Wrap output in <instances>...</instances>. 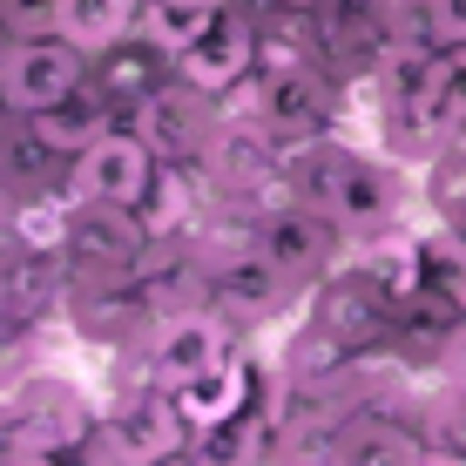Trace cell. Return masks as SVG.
<instances>
[{"instance_id":"15","label":"cell","mask_w":466,"mask_h":466,"mask_svg":"<svg viewBox=\"0 0 466 466\" xmlns=\"http://www.w3.org/2000/svg\"><path fill=\"white\" fill-rule=\"evenodd\" d=\"M257 453H264V426L244 420V412L210 426V432H197V446H189L197 466H257Z\"/></svg>"},{"instance_id":"2","label":"cell","mask_w":466,"mask_h":466,"mask_svg":"<svg viewBox=\"0 0 466 466\" xmlns=\"http://www.w3.org/2000/svg\"><path fill=\"white\" fill-rule=\"evenodd\" d=\"M156 142L128 136V128H108L102 142H88L82 156H75V197L88 203H116V210H142V203L156 197Z\"/></svg>"},{"instance_id":"1","label":"cell","mask_w":466,"mask_h":466,"mask_svg":"<svg viewBox=\"0 0 466 466\" xmlns=\"http://www.w3.org/2000/svg\"><path fill=\"white\" fill-rule=\"evenodd\" d=\"M311 197H318L325 217H339L345 230H359V237L392 230V217H399L392 169L372 163V156H359V149H318L311 156Z\"/></svg>"},{"instance_id":"4","label":"cell","mask_w":466,"mask_h":466,"mask_svg":"<svg viewBox=\"0 0 466 466\" xmlns=\"http://www.w3.org/2000/svg\"><path fill=\"white\" fill-rule=\"evenodd\" d=\"M108 432H116V453L128 466H169V460L189 453V440H197V426H189V412L176 406L169 385H156V392H142L136 406H122V420Z\"/></svg>"},{"instance_id":"10","label":"cell","mask_w":466,"mask_h":466,"mask_svg":"<svg viewBox=\"0 0 466 466\" xmlns=\"http://www.w3.org/2000/svg\"><path fill=\"white\" fill-rule=\"evenodd\" d=\"M68 244L82 257H95V264H122V257H136V244H142V223L128 210H116V203L82 197V210L68 217Z\"/></svg>"},{"instance_id":"19","label":"cell","mask_w":466,"mask_h":466,"mask_svg":"<svg viewBox=\"0 0 466 466\" xmlns=\"http://www.w3.org/2000/svg\"><path fill=\"white\" fill-rule=\"evenodd\" d=\"M446 122H466V47H453V68H446Z\"/></svg>"},{"instance_id":"18","label":"cell","mask_w":466,"mask_h":466,"mask_svg":"<svg viewBox=\"0 0 466 466\" xmlns=\"http://www.w3.org/2000/svg\"><path fill=\"white\" fill-rule=\"evenodd\" d=\"M432 35L446 47H466V0H432Z\"/></svg>"},{"instance_id":"13","label":"cell","mask_w":466,"mask_h":466,"mask_svg":"<svg viewBox=\"0 0 466 466\" xmlns=\"http://www.w3.org/2000/svg\"><path fill=\"white\" fill-rule=\"evenodd\" d=\"M203 88H169V95H149L142 102V136L156 142V149H189V142L203 136Z\"/></svg>"},{"instance_id":"12","label":"cell","mask_w":466,"mask_h":466,"mask_svg":"<svg viewBox=\"0 0 466 466\" xmlns=\"http://www.w3.org/2000/svg\"><path fill=\"white\" fill-rule=\"evenodd\" d=\"M210 21H217V7H203V0H142L136 27H142V41H149L156 55H189Z\"/></svg>"},{"instance_id":"22","label":"cell","mask_w":466,"mask_h":466,"mask_svg":"<svg viewBox=\"0 0 466 466\" xmlns=\"http://www.w3.org/2000/svg\"><path fill=\"white\" fill-rule=\"evenodd\" d=\"M169 466H197V460H169Z\"/></svg>"},{"instance_id":"21","label":"cell","mask_w":466,"mask_h":466,"mask_svg":"<svg viewBox=\"0 0 466 466\" xmlns=\"http://www.w3.org/2000/svg\"><path fill=\"white\" fill-rule=\"evenodd\" d=\"M14 466H55V453H41V446H21V460Z\"/></svg>"},{"instance_id":"20","label":"cell","mask_w":466,"mask_h":466,"mask_svg":"<svg viewBox=\"0 0 466 466\" xmlns=\"http://www.w3.org/2000/svg\"><path fill=\"white\" fill-rule=\"evenodd\" d=\"M412 466H466V453H460V446H426Z\"/></svg>"},{"instance_id":"7","label":"cell","mask_w":466,"mask_h":466,"mask_svg":"<svg viewBox=\"0 0 466 466\" xmlns=\"http://www.w3.org/2000/svg\"><path fill=\"white\" fill-rule=\"evenodd\" d=\"M244 399H250V365H244V359H223V365H210L203 379L176 385V406L189 412V426H197V432L237 420V412H244Z\"/></svg>"},{"instance_id":"11","label":"cell","mask_w":466,"mask_h":466,"mask_svg":"<svg viewBox=\"0 0 466 466\" xmlns=\"http://www.w3.org/2000/svg\"><path fill=\"white\" fill-rule=\"evenodd\" d=\"M264 116L278 128H318L325 122V88L304 61H284V68L264 75Z\"/></svg>"},{"instance_id":"14","label":"cell","mask_w":466,"mask_h":466,"mask_svg":"<svg viewBox=\"0 0 466 466\" xmlns=\"http://www.w3.org/2000/svg\"><path fill=\"white\" fill-rule=\"evenodd\" d=\"M102 136H108V108H95V102L75 108V95H68L61 108H41V116H35V142H41V149L82 156L88 142H102Z\"/></svg>"},{"instance_id":"3","label":"cell","mask_w":466,"mask_h":466,"mask_svg":"<svg viewBox=\"0 0 466 466\" xmlns=\"http://www.w3.org/2000/svg\"><path fill=\"white\" fill-rule=\"evenodd\" d=\"M75 88H82V47H75L68 35L21 41L7 55V68H0V95H7V108H21V116L61 108Z\"/></svg>"},{"instance_id":"23","label":"cell","mask_w":466,"mask_h":466,"mask_svg":"<svg viewBox=\"0 0 466 466\" xmlns=\"http://www.w3.org/2000/svg\"><path fill=\"white\" fill-rule=\"evenodd\" d=\"M203 7H223V0H203Z\"/></svg>"},{"instance_id":"6","label":"cell","mask_w":466,"mask_h":466,"mask_svg":"<svg viewBox=\"0 0 466 466\" xmlns=\"http://www.w3.org/2000/svg\"><path fill=\"white\" fill-rule=\"evenodd\" d=\"M230 359V339H223V325L217 318H176V325H163V339H156V379L169 385H189V379H203L210 365Z\"/></svg>"},{"instance_id":"8","label":"cell","mask_w":466,"mask_h":466,"mask_svg":"<svg viewBox=\"0 0 466 466\" xmlns=\"http://www.w3.org/2000/svg\"><path fill=\"white\" fill-rule=\"evenodd\" d=\"M257 250H264L284 278H318V270H325V250H331V230L318 217H304V210H284V217L264 223Z\"/></svg>"},{"instance_id":"5","label":"cell","mask_w":466,"mask_h":466,"mask_svg":"<svg viewBox=\"0 0 466 466\" xmlns=\"http://www.w3.org/2000/svg\"><path fill=\"white\" fill-rule=\"evenodd\" d=\"M176 68H183V82L203 88V95L237 88V82L257 68V27L244 21V14H223V7H217V21L203 27V41L189 47V55H176Z\"/></svg>"},{"instance_id":"16","label":"cell","mask_w":466,"mask_h":466,"mask_svg":"<svg viewBox=\"0 0 466 466\" xmlns=\"http://www.w3.org/2000/svg\"><path fill=\"white\" fill-rule=\"evenodd\" d=\"M426 284H432L446 304H460V311H466V237H460V230L426 237Z\"/></svg>"},{"instance_id":"9","label":"cell","mask_w":466,"mask_h":466,"mask_svg":"<svg viewBox=\"0 0 466 466\" xmlns=\"http://www.w3.org/2000/svg\"><path fill=\"white\" fill-rule=\"evenodd\" d=\"M142 21V0H55V35H68L82 55L116 47Z\"/></svg>"},{"instance_id":"17","label":"cell","mask_w":466,"mask_h":466,"mask_svg":"<svg viewBox=\"0 0 466 466\" xmlns=\"http://www.w3.org/2000/svg\"><path fill=\"white\" fill-rule=\"evenodd\" d=\"M284 284H291V278H284V270L270 264L264 250H257V257H244V264H230V270H223V291H230L237 304H244V311H264V304H278V291H284Z\"/></svg>"}]
</instances>
